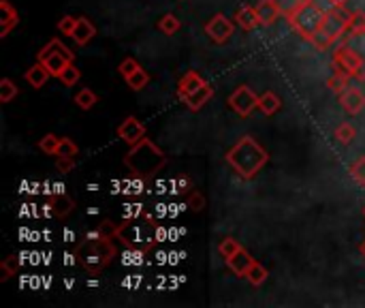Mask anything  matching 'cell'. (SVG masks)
Here are the masks:
<instances>
[{"label":"cell","instance_id":"1","mask_svg":"<svg viewBox=\"0 0 365 308\" xmlns=\"http://www.w3.org/2000/svg\"><path fill=\"white\" fill-rule=\"evenodd\" d=\"M111 240L114 238H105L97 229L90 231L88 235H84V240H80V244L75 246L77 263L90 274L103 272L114 261V257L118 253V248Z\"/></svg>","mask_w":365,"mask_h":308},{"label":"cell","instance_id":"2","mask_svg":"<svg viewBox=\"0 0 365 308\" xmlns=\"http://www.w3.org/2000/svg\"><path fill=\"white\" fill-rule=\"evenodd\" d=\"M163 229L152 221V216H143V218H124L122 225H118V233L116 238L126 246L131 248L133 253H139V255H146L150 248H154L160 238H163Z\"/></svg>","mask_w":365,"mask_h":308},{"label":"cell","instance_id":"3","mask_svg":"<svg viewBox=\"0 0 365 308\" xmlns=\"http://www.w3.org/2000/svg\"><path fill=\"white\" fill-rule=\"evenodd\" d=\"M269 161L267 150L250 135H244L229 152H227V163L233 167V171L244 178L252 180Z\"/></svg>","mask_w":365,"mask_h":308},{"label":"cell","instance_id":"4","mask_svg":"<svg viewBox=\"0 0 365 308\" xmlns=\"http://www.w3.org/2000/svg\"><path fill=\"white\" fill-rule=\"evenodd\" d=\"M124 165L137 176V178H152L167 165L165 152L152 142V139H141L139 144L131 146L129 154L124 156Z\"/></svg>","mask_w":365,"mask_h":308},{"label":"cell","instance_id":"5","mask_svg":"<svg viewBox=\"0 0 365 308\" xmlns=\"http://www.w3.org/2000/svg\"><path fill=\"white\" fill-rule=\"evenodd\" d=\"M350 18L352 14H348L344 7H335L333 11L325 14L322 26L310 37V43L320 52L329 50L335 41H339L346 35V31H350Z\"/></svg>","mask_w":365,"mask_h":308},{"label":"cell","instance_id":"6","mask_svg":"<svg viewBox=\"0 0 365 308\" xmlns=\"http://www.w3.org/2000/svg\"><path fill=\"white\" fill-rule=\"evenodd\" d=\"M322 20H325V14L318 11V9L310 3V0H303L301 7L288 18V24H290L303 39L310 41V37L322 26Z\"/></svg>","mask_w":365,"mask_h":308},{"label":"cell","instance_id":"7","mask_svg":"<svg viewBox=\"0 0 365 308\" xmlns=\"http://www.w3.org/2000/svg\"><path fill=\"white\" fill-rule=\"evenodd\" d=\"M73 52L60 41V39H54V41H50L41 52H39V63H43L45 67H48V71L54 75V78H58L71 63H73Z\"/></svg>","mask_w":365,"mask_h":308},{"label":"cell","instance_id":"8","mask_svg":"<svg viewBox=\"0 0 365 308\" xmlns=\"http://www.w3.org/2000/svg\"><path fill=\"white\" fill-rule=\"evenodd\" d=\"M333 67L339 69L342 73H346L348 78H359L361 80V75H363V58L346 41L339 48H335V52H333Z\"/></svg>","mask_w":365,"mask_h":308},{"label":"cell","instance_id":"9","mask_svg":"<svg viewBox=\"0 0 365 308\" xmlns=\"http://www.w3.org/2000/svg\"><path fill=\"white\" fill-rule=\"evenodd\" d=\"M229 107L239 116V118H248L256 107H258V97L252 92V88L248 86H239L231 92L229 97Z\"/></svg>","mask_w":365,"mask_h":308},{"label":"cell","instance_id":"10","mask_svg":"<svg viewBox=\"0 0 365 308\" xmlns=\"http://www.w3.org/2000/svg\"><path fill=\"white\" fill-rule=\"evenodd\" d=\"M205 33H207V37H209L214 43H227V41L233 37V33H235V24H233L227 16L216 14V16L205 24Z\"/></svg>","mask_w":365,"mask_h":308},{"label":"cell","instance_id":"11","mask_svg":"<svg viewBox=\"0 0 365 308\" xmlns=\"http://www.w3.org/2000/svg\"><path fill=\"white\" fill-rule=\"evenodd\" d=\"M118 137L124 139L126 144L135 146L141 139H146V124L139 118H135V116H126L122 120V124L118 127Z\"/></svg>","mask_w":365,"mask_h":308},{"label":"cell","instance_id":"12","mask_svg":"<svg viewBox=\"0 0 365 308\" xmlns=\"http://www.w3.org/2000/svg\"><path fill=\"white\" fill-rule=\"evenodd\" d=\"M339 105L344 107V112H346V114L356 116L359 112H363V110H365V95H363L359 88L348 86V88L339 95Z\"/></svg>","mask_w":365,"mask_h":308},{"label":"cell","instance_id":"13","mask_svg":"<svg viewBox=\"0 0 365 308\" xmlns=\"http://www.w3.org/2000/svg\"><path fill=\"white\" fill-rule=\"evenodd\" d=\"M20 18H18V11L11 7L9 0H0V37H7L16 26H18Z\"/></svg>","mask_w":365,"mask_h":308},{"label":"cell","instance_id":"14","mask_svg":"<svg viewBox=\"0 0 365 308\" xmlns=\"http://www.w3.org/2000/svg\"><path fill=\"white\" fill-rule=\"evenodd\" d=\"M203 84H205V80H203L197 71H188V73L182 75L180 82H178V97H180L182 101H186V99H188L190 95H195Z\"/></svg>","mask_w":365,"mask_h":308},{"label":"cell","instance_id":"15","mask_svg":"<svg viewBox=\"0 0 365 308\" xmlns=\"http://www.w3.org/2000/svg\"><path fill=\"white\" fill-rule=\"evenodd\" d=\"M75 210V201L67 195V193H56L50 201V212L58 218H65L69 216L71 212Z\"/></svg>","mask_w":365,"mask_h":308},{"label":"cell","instance_id":"16","mask_svg":"<svg viewBox=\"0 0 365 308\" xmlns=\"http://www.w3.org/2000/svg\"><path fill=\"white\" fill-rule=\"evenodd\" d=\"M252 263H254V259H252V255H250L246 248L237 250V253L227 261V265L231 267V272H233V274H237V276H246Z\"/></svg>","mask_w":365,"mask_h":308},{"label":"cell","instance_id":"17","mask_svg":"<svg viewBox=\"0 0 365 308\" xmlns=\"http://www.w3.org/2000/svg\"><path fill=\"white\" fill-rule=\"evenodd\" d=\"M254 9H256V16H258L261 26H271V24H276V20H278V16H280V11H278V7H276L273 0H261V3H258Z\"/></svg>","mask_w":365,"mask_h":308},{"label":"cell","instance_id":"18","mask_svg":"<svg viewBox=\"0 0 365 308\" xmlns=\"http://www.w3.org/2000/svg\"><path fill=\"white\" fill-rule=\"evenodd\" d=\"M94 37H97L94 24H92L88 18H80V20H77V26H75V33H73L75 43H77V46H86V43H90Z\"/></svg>","mask_w":365,"mask_h":308},{"label":"cell","instance_id":"19","mask_svg":"<svg viewBox=\"0 0 365 308\" xmlns=\"http://www.w3.org/2000/svg\"><path fill=\"white\" fill-rule=\"evenodd\" d=\"M212 97H214V88L205 82V84H203L195 95H190L184 103H186V107H188L190 112H199Z\"/></svg>","mask_w":365,"mask_h":308},{"label":"cell","instance_id":"20","mask_svg":"<svg viewBox=\"0 0 365 308\" xmlns=\"http://www.w3.org/2000/svg\"><path fill=\"white\" fill-rule=\"evenodd\" d=\"M235 24L241 28V31H254L256 26H261L258 22V16H256V9L254 7H244L235 14Z\"/></svg>","mask_w":365,"mask_h":308},{"label":"cell","instance_id":"21","mask_svg":"<svg viewBox=\"0 0 365 308\" xmlns=\"http://www.w3.org/2000/svg\"><path fill=\"white\" fill-rule=\"evenodd\" d=\"M50 71H48V67L43 65V63H37V65H33L28 71H26V82L33 86V88H43L45 86V82L50 80Z\"/></svg>","mask_w":365,"mask_h":308},{"label":"cell","instance_id":"22","mask_svg":"<svg viewBox=\"0 0 365 308\" xmlns=\"http://www.w3.org/2000/svg\"><path fill=\"white\" fill-rule=\"evenodd\" d=\"M280 107H282V101H280L278 95H273V92H263V95L258 97V110H261L265 116H273L276 112H280Z\"/></svg>","mask_w":365,"mask_h":308},{"label":"cell","instance_id":"23","mask_svg":"<svg viewBox=\"0 0 365 308\" xmlns=\"http://www.w3.org/2000/svg\"><path fill=\"white\" fill-rule=\"evenodd\" d=\"M333 69H335V67H333ZM348 80H350V78H348L346 73H342L339 69H335V73L327 80V88H329L331 92H335V95H342V92L350 86Z\"/></svg>","mask_w":365,"mask_h":308},{"label":"cell","instance_id":"24","mask_svg":"<svg viewBox=\"0 0 365 308\" xmlns=\"http://www.w3.org/2000/svg\"><path fill=\"white\" fill-rule=\"evenodd\" d=\"M246 278H248V282H250L252 287H261V285L267 280V267H265L263 263L254 261V263L250 265V270H248Z\"/></svg>","mask_w":365,"mask_h":308},{"label":"cell","instance_id":"25","mask_svg":"<svg viewBox=\"0 0 365 308\" xmlns=\"http://www.w3.org/2000/svg\"><path fill=\"white\" fill-rule=\"evenodd\" d=\"M241 248H244V246H241L235 238H231V235H229V238H222L220 244H218V253H220V257H222L224 261H229V259H231L237 250H241Z\"/></svg>","mask_w":365,"mask_h":308},{"label":"cell","instance_id":"26","mask_svg":"<svg viewBox=\"0 0 365 308\" xmlns=\"http://www.w3.org/2000/svg\"><path fill=\"white\" fill-rule=\"evenodd\" d=\"M124 80H126V84H129L131 90H141V88H146V86L150 84V75H148V71H143L141 67H139L135 73H131L129 78H124Z\"/></svg>","mask_w":365,"mask_h":308},{"label":"cell","instance_id":"27","mask_svg":"<svg viewBox=\"0 0 365 308\" xmlns=\"http://www.w3.org/2000/svg\"><path fill=\"white\" fill-rule=\"evenodd\" d=\"M97 101H99V97L90 90V88H84V90H80L77 95H75V105L80 107V110H92L94 105H97Z\"/></svg>","mask_w":365,"mask_h":308},{"label":"cell","instance_id":"28","mask_svg":"<svg viewBox=\"0 0 365 308\" xmlns=\"http://www.w3.org/2000/svg\"><path fill=\"white\" fill-rule=\"evenodd\" d=\"M18 95H20V88L11 80L5 78L3 82H0V103H11Z\"/></svg>","mask_w":365,"mask_h":308},{"label":"cell","instance_id":"29","mask_svg":"<svg viewBox=\"0 0 365 308\" xmlns=\"http://www.w3.org/2000/svg\"><path fill=\"white\" fill-rule=\"evenodd\" d=\"M335 142L337 144H342V146H348L352 139H354V135H356V129L352 127V124H348V122H344V124H339L337 129H335Z\"/></svg>","mask_w":365,"mask_h":308},{"label":"cell","instance_id":"30","mask_svg":"<svg viewBox=\"0 0 365 308\" xmlns=\"http://www.w3.org/2000/svg\"><path fill=\"white\" fill-rule=\"evenodd\" d=\"M18 270H20L18 257H16V255H9V257L3 261V265H0V278H3V280H9L11 276L18 274Z\"/></svg>","mask_w":365,"mask_h":308},{"label":"cell","instance_id":"31","mask_svg":"<svg viewBox=\"0 0 365 308\" xmlns=\"http://www.w3.org/2000/svg\"><path fill=\"white\" fill-rule=\"evenodd\" d=\"M158 28H160V33H165V35H175L180 28H182V22L173 16V14H167L160 22H158Z\"/></svg>","mask_w":365,"mask_h":308},{"label":"cell","instance_id":"32","mask_svg":"<svg viewBox=\"0 0 365 308\" xmlns=\"http://www.w3.org/2000/svg\"><path fill=\"white\" fill-rule=\"evenodd\" d=\"M80 78H82V71H80L73 63H71V65H69V67L58 75V80H60L65 86H69V88H71V86H75V84L80 82Z\"/></svg>","mask_w":365,"mask_h":308},{"label":"cell","instance_id":"33","mask_svg":"<svg viewBox=\"0 0 365 308\" xmlns=\"http://www.w3.org/2000/svg\"><path fill=\"white\" fill-rule=\"evenodd\" d=\"M58 146H60V137H56L54 133H48L41 142H39V148H41V152H45V154H58Z\"/></svg>","mask_w":365,"mask_h":308},{"label":"cell","instance_id":"34","mask_svg":"<svg viewBox=\"0 0 365 308\" xmlns=\"http://www.w3.org/2000/svg\"><path fill=\"white\" fill-rule=\"evenodd\" d=\"M276 3V7H278V11H280V16H284V18H290L299 7H301V3L303 0H273Z\"/></svg>","mask_w":365,"mask_h":308},{"label":"cell","instance_id":"35","mask_svg":"<svg viewBox=\"0 0 365 308\" xmlns=\"http://www.w3.org/2000/svg\"><path fill=\"white\" fill-rule=\"evenodd\" d=\"M350 176L356 184L365 186V156H359L352 165H350Z\"/></svg>","mask_w":365,"mask_h":308},{"label":"cell","instance_id":"36","mask_svg":"<svg viewBox=\"0 0 365 308\" xmlns=\"http://www.w3.org/2000/svg\"><path fill=\"white\" fill-rule=\"evenodd\" d=\"M77 152H80V148H77V144L73 142V139H69V137H60V146H58V154L56 156H77Z\"/></svg>","mask_w":365,"mask_h":308},{"label":"cell","instance_id":"37","mask_svg":"<svg viewBox=\"0 0 365 308\" xmlns=\"http://www.w3.org/2000/svg\"><path fill=\"white\" fill-rule=\"evenodd\" d=\"M186 203H188V208H190L192 212H201V210L207 206V201H205V195H203V193H199V191H190V193H188V199H186Z\"/></svg>","mask_w":365,"mask_h":308},{"label":"cell","instance_id":"38","mask_svg":"<svg viewBox=\"0 0 365 308\" xmlns=\"http://www.w3.org/2000/svg\"><path fill=\"white\" fill-rule=\"evenodd\" d=\"M350 31L354 35L365 33V11H354L352 14V18H350Z\"/></svg>","mask_w":365,"mask_h":308},{"label":"cell","instance_id":"39","mask_svg":"<svg viewBox=\"0 0 365 308\" xmlns=\"http://www.w3.org/2000/svg\"><path fill=\"white\" fill-rule=\"evenodd\" d=\"M77 20H80V18L65 16V18L60 20V24H58V31H60L62 35H69V37H73V33H75V26H77Z\"/></svg>","mask_w":365,"mask_h":308},{"label":"cell","instance_id":"40","mask_svg":"<svg viewBox=\"0 0 365 308\" xmlns=\"http://www.w3.org/2000/svg\"><path fill=\"white\" fill-rule=\"evenodd\" d=\"M139 67H141V65H139L135 58H124V60L120 63L118 71H120V75H122V78H129V75H131V73H135Z\"/></svg>","mask_w":365,"mask_h":308},{"label":"cell","instance_id":"41","mask_svg":"<svg viewBox=\"0 0 365 308\" xmlns=\"http://www.w3.org/2000/svg\"><path fill=\"white\" fill-rule=\"evenodd\" d=\"M56 167H58L60 174H69V171H73V167H75V159H73V156H58Z\"/></svg>","mask_w":365,"mask_h":308},{"label":"cell","instance_id":"42","mask_svg":"<svg viewBox=\"0 0 365 308\" xmlns=\"http://www.w3.org/2000/svg\"><path fill=\"white\" fill-rule=\"evenodd\" d=\"M97 231H99L101 235H105V238H116V233H118V225H114L111 221H103V223L97 227Z\"/></svg>","mask_w":365,"mask_h":308},{"label":"cell","instance_id":"43","mask_svg":"<svg viewBox=\"0 0 365 308\" xmlns=\"http://www.w3.org/2000/svg\"><path fill=\"white\" fill-rule=\"evenodd\" d=\"M310 3H312L318 11H322V14H329V11L335 9V3H333V0H310Z\"/></svg>","mask_w":365,"mask_h":308},{"label":"cell","instance_id":"44","mask_svg":"<svg viewBox=\"0 0 365 308\" xmlns=\"http://www.w3.org/2000/svg\"><path fill=\"white\" fill-rule=\"evenodd\" d=\"M354 35V33H352ZM356 37V41H359V48H356V52L361 54V58H363V75H361V80H365V33H361V35H354Z\"/></svg>","mask_w":365,"mask_h":308},{"label":"cell","instance_id":"45","mask_svg":"<svg viewBox=\"0 0 365 308\" xmlns=\"http://www.w3.org/2000/svg\"><path fill=\"white\" fill-rule=\"evenodd\" d=\"M126 210H124V218H137L139 214H141V206L139 203H129V206H124Z\"/></svg>","mask_w":365,"mask_h":308},{"label":"cell","instance_id":"46","mask_svg":"<svg viewBox=\"0 0 365 308\" xmlns=\"http://www.w3.org/2000/svg\"><path fill=\"white\" fill-rule=\"evenodd\" d=\"M188 186H190V182H188L186 178H180V180L173 182V193H184Z\"/></svg>","mask_w":365,"mask_h":308},{"label":"cell","instance_id":"47","mask_svg":"<svg viewBox=\"0 0 365 308\" xmlns=\"http://www.w3.org/2000/svg\"><path fill=\"white\" fill-rule=\"evenodd\" d=\"M333 3H335V7H344L348 0H333Z\"/></svg>","mask_w":365,"mask_h":308},{"label":"cell","instance_id":"48","mask_svg":"<svg viewBox=\"0 0 365 308\" xmlns=\"http://www.w3.org/2000/svg\"><path fill=\"white\" fill-rule=\"evenodd\" d=\"M359 250H361V255H363V257H365V240H363V242H361V246H359Z\"/></svg>","mask_w":365,"mask_h":308},{"label":"cell","instance_id":"49","mask_svg":"<svg viewBox=\"0 0 365 308\" xmlns=\"http://www.w3.org/2000/svg\"><path fill=\"white\" fill-rule=\"evenodd\" d=\"M363 216H365V208H363Z\"/></svg>","mask_w":365,"mask_h":308}]
</instances>
